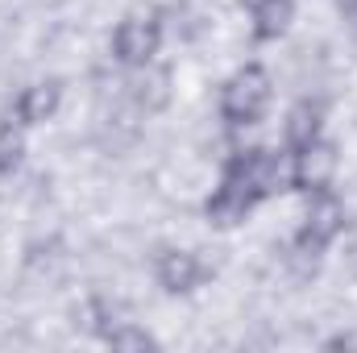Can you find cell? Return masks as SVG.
I'll return each instance as SVG.
<instances>
[{"label": "cell", "mask_w": 357, "mask_h": 353, "mask_svg": "<svg viewBox=\"0 0 357 353\" xmlns=\"http://www.w3.org/2000/svg\"><path fill=\"white\" fill-rule=\"evenodd\" d=\"M320 125H324V104H320V100H299V104L287 112V125H282L287 146L299 150V146L316 142V137H320Z\"/></svg>", "instance_id": "cell-8"}, {"label": "cell", "mask_w": 357, "mask_h": 353, "mask_svg": "<svg viewBox=\"0 0 357 353\" xmlns=\"http://www.w3.org/2000/svg\"><path fill=\"white\" fill-rule=\"evenodd\" d=\"M133 100H137V108L158 112L171 100V71H150V63H146V71L133 80Z\"/></svg>", "instance_id": "cell-9"}, {"label": "cell", "mask_w": 357, "mask_h": 353, "mask_svg": "<svg viewBox=\"0 0 357 353\" xmlns=\"http://www.w3.org/2000/svg\"><path fill=\"white\" fill-rule=\"evenodd\" d=\"M270 104V75L262 67H241L225 91H220V117H225V125H233V129H241V125H258L262 121V112H266Z\"/></svg>", "instance_id": "cell-3"}, {"label": "cell", "mask_w": 357, "mask_h": 353, "mask_svg": "<svg viewBox=\"0 0 357 353\" xmlns=\"http://www.w3.org/2000/svg\"><path fill=\"white\" fill-rule=\"evenodd\" d=\"M104 341H108L112 350H154V345H158L146 329H133V324H112V329H104Z\"/></svg>", "instance_id": "cell-12"}, {"label": "cell", "mask_w": 357, "mask_h": 353, "mask_svg": "<svg viewBox=\"0 0 357 353\" xmlns=\"http://www.w3.org/2000/svg\"><path fill=\"white\" fill-rule=\"evenodd\" d=\"M291 25V0H266L254 8V38L258 42H274L282 38Z\"/></svg>", "instance_id": "cell-10"}, {"label": "cell", "mask_w": 357, "mask_h": 353, "mask_svg": "<svg viewBox=\"0 0 357 353\" xmlns=\"http://www.w3.org/2000/svg\"><path fill=\"white\" fill-rule=\"evenodd\" d=\"M59 100H63V88L54 80L46 84H33L17 96V125H42L59 112Z\"/></svg>", "instance_id": "cell-7"}, {"label": "cell", "mask_w": 357, "mask_h": 353, "mask_svg": "<svg viewBox=\"0 0 357 353\" xmlns=\"http://www.w3.org/2000/svg\"><path fill=\"white\" fill-rule=\"evenodd\" d=\"M158 46H162V17H158L154 8H137V13H129V17L116 25L112 50H116V59H121L125 67H146V63H154Z\"/></svg>", "instance_id": "cell-4"}, {"label": "cell", "mask_w": 357, "mask_h": 353, "mask_svg": "<svg viewBox=\"0 0 357 353\" xmlns=\"http://www.w3.org/2000/svg\"><path fill=\"white\" fill-rule=\"evenodd\" d=\"M25 142H21V125H0V179H13V171L21 167Z\"/></svg>", "instance_id": "cell-11"}, {"label": "cell", "mask_w": 357, "mask_h": 353, "mask_svg": "<svg viewBox=\"0 0 357 353\" xmlns=\"http://www.w3.org/2000/svg\"><path fill=\"white\" fill-rule=\"evenodd\" d=\"M337 4H341V13H345V17H357V0H337Z\"/></svg>", "instance_id": "cell-13"}, {"label": "cell", "mask_w": 357, "mask_h": 353, "mask_svg": "<svg viewBox=\"0 0 357 353\" xmlns=\"http://www.w3.org/2000/svg\"><path fill=\"white\" fill-rule=\"evenodd\" d=\"M282 187V163L270 150H237L225 167V179L216 195L208 200V220L212 225H237L254 212L258 200Z\"/></svg>", "instance_id": "cell-1"}, {"label": "cell", "mask_w": 357, "mask_h": 353, "mask_svg": "<svg viewBox=\"0 0 357 353\" xmlns=\"http://www.w3.org/2000/svg\"><path fill=\"white\" fill-rule=\"evenodd\" d=\"M154 278H158L162 291H171V295H187V291L199 287L204 266H199V258H195L191 250H162L158 262H154Z\"/></svg>", "instance_id": "cell-6"}, {"label": "cell", "mask_w": 357, "mask_h": 353, "mask_svg": "<svg viewBox=\"0 0 357 353\" xmlns=\"http://www.w3.org/2000/svg\"><path fill=\"white\" fill-rule=\"evenodd\" d=\"M345 229V208H341V200L337 195H328V191H316L312 195V208H307V216H303V225H299V233H295V262L299 270H316L320 262V254L337 241V233Z\"/></svg>", "instance_id": "cell-2"}, {"label": "cell", "mask_w": 357, "mask_h": 353, "mask_svg": "<svg viewBox=\"0 0 357 353\" xmlns=\"http://www.w3.org/2000/svg\"><path fill=\"white\" fill-rule=\"evenodd\" d=\"M241 4H245V8L254 13V8H258V4H266V0H241Z\"/></svg>", "instance_id": "cell-14"}, {"label": "cell", "mask_w": 357, "mask_h": 353, "mask_svg": "<svg viewBox=\"0 0 357 353\" xmlns=\"http://www.w3.org/2000/svg\"><path fill=\"white\" fill-rule=\"evenodd\" d=\"M333 179H337V146H333V142L316 137V142H307V146H299V150H295L291 183H295L299 191H307V195L328 191V187H333Z\"/></svg>", "instance_id": "cell-5"}]
</instances>
